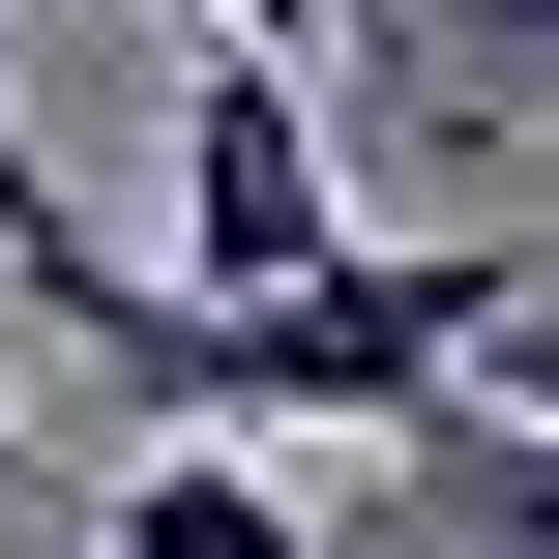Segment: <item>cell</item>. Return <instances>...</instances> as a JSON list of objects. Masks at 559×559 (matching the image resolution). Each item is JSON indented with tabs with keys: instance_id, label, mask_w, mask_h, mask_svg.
I'll use <instances>...</instances> for the list:
<instances>
[{
	"instance_id": "1",
	"label": "cell",
	"mask_w": 559,
	"mask_h": 559,
	"mask_svg": "<svg viewBox=\"0 0 559 559\" xmlns=\"http://www.w3.org/2000/svg\"><path fill=\"white\" fill-rule=\"evenodd\" d=\"M177 442H442L472 413V354H501V295H531V236H354V265H295V295H177V265H29Z\"/></svg>"
},
{
	"instance_id": "2",
	"label": "cell",
	"mask_w": 559,
	"mask_h": 559,
	"mask_svg": "<svg viewBox=\"0 0 559 559\" xmlns=\"http://www.w3.org/2000/svg\"><path fill=\"white\" fill-rule=\"evenodd\" d=\"M295 265H354V206H324V88L236 59V29H177V295H295Z\"/></svg>"
},
{
	"instance_id": "3",
	"label": "cell",
	"mask_w": 559,
	"mask_h": 559,
	"mask_svg": "<svg viewBox=\"0 0 559 559\" xmlns=\"http://www.w3.org/2000/svg\"><path fill=\"white\" fill-rule=\"evenodd\" d=\"M118 559H324V501H295V442H147Z\"/></svg>"
},
{
	"instance_id": "4",
	"label": "cell",
	"mask_w": 559,
	"mask_h": 559,
	"mask_svg": "<svg viewBox=\"0 0 559 559\" xmlns=\"http://www.w3.org/2000/svg\"><path fill=\"white\" fill-rule=\"evenodd\" d=\"M413 472H442V531H472V559H559V413H501V383H472Z\"/></svg>"
},
{
	"instance_id": "5",
	"label": "cell",
	"mask_w": 559,
	"mask_h": 559,
	"mask_svg": "<svg viewBox=\"0 0 559 559\" xmlns=\"http://www.w3.org/2000/svg\"><path fill=\"white\" fill-rule=\"evenodd\" d=\"M29 265H88V206H59V147H29V88H0V295Z\"/></svg>"
},
{
	"instance_id": "6",
	"label": "cell",
	"mask_w": 559,
	"mask_h": 559,
	"mask_svg": "<svg viewBox=\"0 0 559 559\" xmlns=\"http://www.w3.org/2000/svg\"><path fill=\"white\" fill-rule=\"evenodd\" d=\"M472 383H501V413H559V265L501 295V354H472Z\"/></svg>"
},
{
	"instance_id": "7",
	"label": "cell",
	"mask_w": 559,
	"mask_h": 559,
	"mask_svg": "<svg viewBox=\"0 0 559 559\" xmlns=\"http://www.w3.org/2000/svg\"><path fill=\"white\" fill-rule=\"evenodd\" d=\"M177 29H236V0H177Z\"/></svg>"
},
{
	"instance_id": "8",
	"label": "cell",
	"mask_w": 559,
	"mask_h": 559,
	"mask_svg": "<svg viewBox=\"0 0 559 559\" xmlns=\"http://www.w3.org/2000/svg\"><path fill=\"white\" fill-rule=\"evenodd\" d=\"M0 472H29V413H0Z\"/></svg>"
},
{
	"instance_id": "9",
	"label": "cell",
	"mask_w": 559,
	"mask_h": 559,
	"mask_svg": "<svg viewBox=\"0 0 559 559\" xmlns=\"http://www.w3.org/2000/svg\"><path fill=\"white\" fill-rule=\"evenodd\" d=\"M531 59H559V0H531Z\"/></svg>"
}]
</instances>
